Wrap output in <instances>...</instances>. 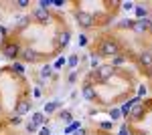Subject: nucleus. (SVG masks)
<instances>
[{"instance_id": "15", "label": "nucleus", "mask_w": 152, "mask_h": 135, "mask_svg": "<svg viewBox=\"0 0 152 135\" xmlns=\"http://www.w3.org/2000/svg\"><path fill=\"white\" fill-rule=\"evenodd\" d=\"M24 58H26V61H35L37 53H35V51H24Z\"/></svg>"}, {"instance_id": "12", "label": "nucleus", "mask_w": 152, "mask_h": 135, "mask_svg": "<svg viewBox=\"0 0 152 135\" xmlns=\"http://www.w3.org/2000/svg\"><path fill=\"white\" fill-rule=\"evenodd\" d=\"M61 121H65V123H73V119H71V113L69 111H63V113H61Z\"/></svg>"}, {"instance_id": "3", "label": "nucleus", "mask_w": 152, "mask_h": 135, "mask_svg": "<svg viewBox=\"0 0 152 135\" xmlns=\"http://www.w3.org/2000/svg\"><path fill=\"white\" fill-rule=\"evenodd\" d=\"M112 73H114V67H112V65H104V67H99V71H97V79L107 81L112 77Z\"/></svg>"}, {"instance_id": "23", "label": "nucleus", "mask_w": 152, "mask_h": 135, "mask_svg": "<svg viewBox=\"0 0 152 135\" xmlns=\"http://www.w3.org/2000/svg\"><path fill=\"white\" fill-rule=\"evenodd\" d=\"M110 115H112V119H118V117H120V111H118V109H112Z\"/></svg>"}, {"instance_id": "14", "label": "nucleus", "mask_w": 152, "mask_h": 135, "mask_svg": "<svg viewBox=\"0 0 152 135\" xmlns=\"http://www.w3.org/2000/svg\"><path fill=\"white\" fill-rule=\"evenodd\" d=\"M43 119H45V117H43V113H35V115H33V123H35V125L43 123Z\"/></svg>"}, {"instance_id": "25", "label": "nucleus", "mask_w": 152, "mask_h": 135, "mask_svg": "<svg viewBox=\"0 0 152 135\" xmlns=\"http://www.w3.org/2000/svg\"><path fill=\"white\" fill-rule=\"evenodd\" d=\"M122 6H124V10H130V8H134V4H132V2H124Z\"/></svg>"}, {"instance_id": "33", "label": "nucleus", "mask_w": 152, "mask_h": 135, "mask_svg": "<svg viewBox=\"0 0 152 135\" xmlns=\"http://www.w3.org/2000/svg\"><path fill=\"white\" fill-rule=\"evenodd\" d=\"M150 26H152V24H150Z\"/></svg>"}, {"instance_id": "31", "label": "nucleus", "mask_w": 152, "mask_h": 135, "mask_svg": "<svg viewBox=\"0 0 152 135\" xmlns=\"http://www.w3.org/2000/svg\"><path fill=\"white\" fill-rule=\"evenodd\" d=\"M120 135H128V129H126V127H122V129H120Z\"/></svg>"}, {"instance_id": "27", "label": "nucleus", "mask_w": 152, "mask_h": 135, "mask_svg": "<svg viewBox=\"0 0 152 135\" xmlns=\"http://www.w3.org/2000/svg\"><path fill=\"white\" fill-rule=\"evenodd\" d=\"M79 45H87V36H83V34H81V36H79Z\"/></svg>"}, {"instance_id": "7", "label": "nucleus", "mask_w": 152, "mask_h": 135, "mask_svg": "<svg viewBox=\"0 0 152 135\" xmlns=\"http://www.w3.org/2000/svg\"><path fill=\"white\" fill-rule=\"evenodd\" d=\"M132 28H134V30H138V32H142V30L150 28V20H148V18H144V20H140V22H134Z\"/></svg>"}, {"instance_id": "28", "label": "nucleus", "mask_w": 152, "mask_h": 135, "mask_svg": "<svg viewBox=\"0 0 152 135\" xmlns=\"http://www.w3.org/2000/svg\"><path fill=\"white\" fill-rule=\"evenodd\" d=\"M41 135H51V129H47V127H43V129H41Z\"/></svg>"}, {"instance_id": "20", "label": "nucleus", "mask_w": 152, "mask_h": 135, "mask_svg": "<svg viewBox=\"0 0 152 135\" xmlns=\"http://www.w3.org/2000/svg\"><path fill=\"white\" fill-rule=\"evenodd\" d=\"M120 26H124V28H132V26H134V22H132V20H122V22H120Z\"/></svg>"}, {"instance_id": "26", "label": "nucleus", "mask_w": 152, "mask_h": 135, "mask_svg": "<svg viewBox=\"0 0 152 135\" xmlns=\"http://www.w3.org/2000/svg\"><path fill=\"white\" fill-rule=\"evenodd\" d=\"M122 63H124V56H116L114 58V65H122Z\"/></svg>"}, {"instance_id": "11", "label": "nucleus", "mask_w": 152, "mask_h": 135, "mask_svg": "<svg viewBox=\"0 0 152 135\" xmlns=\"http://www.w3.org/2000/svg\"><path fill=\"white\" fill-rule=\"evenodd\" d=\"M69 38H71V34L67 32V30H65V32H61V34H59V45H61V46H67V45H69Z\"/></svg>"}, {"instance_id": "5", "label": "nucleus", "mask_w": 152, "mask_h": 135, "mask_svg": "<svg viewBox=\"0 0 152 135\" xmlns=\"http://www.w3.org/2000/svg\"><path fill=\"white\" fill-rule=\"evenodd\" d=\"M33 16H35L39 22H49V10H45V8H35Z\"/></svg>"}, {"instance_id": "4", "label": "nucleus", "mask_w": 152, "mask_h": 135, "mask_svg": "<svg viewBox=\"0 0 152 135\" xmlns=\"http://www.w3.org/2000/svg\"><path fill=\"white\" fill-rule=\"evenodd\" d=\"M142 113H144V105H140V101H136L132 105V109H130V117H134V119H140Z\"/></svg>"}, {"instance_id": "2", "label": "nucleus", "mask_w": 152, "mask_h": 135, "mask_svg": "<svg viewBox=\"0 0 152 135\" xmlns=\"http://www.w3.org/2000/svg\"><path fill=\"white\" fill-rule=\"evenodd\" d=\"M77 22L87 28V26H91V24H94V16H91L89 12H77Z\"/></svg>"}, {"instance_id": "16", "label": "nucleus", "mask_w": 152, "mask_h": 135, "mask_svg": "<svg viewBox=\"0 0 152 135\" xmlns=\"http://www.w3.org/2000/svg\"><path fill=\"white\" fill-rule=\"evenodd\" d=\"M55 109H57V103H47L45 105V113H53Z\"/></svg>"}, {"instance_id": "22", "label": "nucleus", "mask_w": 152, "mask_h": 135, "mask_svg": "<svg viewBox=\"0 0 152 135\" xmlns=\"http://www.w3.org/2000/svg\"><path fill=\"white\" fill-rule=\"evenodd\" d=\"M77 63H79V58H77L75 55H73V56H69V65H71V67H77Z\"/></svg>"}, {"instance_id": "30", "label": "nucleus", "mask_w": 152, "mask_h": 135, "mask_svg": "<svg viewBox=\"0 0 152 135\" xmlns=\"http://www.w3.org/2000/svg\"><path fill=\"white\" fill-rule=\"evenodd\" d=\"M26 129H28V131H35L37 125H35V123H28V125H26Z\"/></svg>"}, {"instance_id": "19", "label": "nucleus", "mask_w": 152, "mask_h": 135, "mask_svg": "<svg viewBox=\"0 0 152 135\" xmlns=\"http://www.w3.org/2000/svg\"><path fill=\"white\" fill-rule=\"evenodd\" d=\"M41 77H43V79H47V77H51V67H45V69H43Z\"/></svg>"}, {"instance_id": "8", "label": "nucleus", "mask_w": 152, "mask_h": 135, "mask_svg": "<svg viewBox=\"0 0 152 135\" xmlns=\"http://www.w3.org/2000/svg\"><path fill=\"white\" fill-rule=\"evenodd\" d=\"M31 111V103L28 101H20L18 103V109H16V115H24V113Z\"/></svg>"}, {"instance_id": "29", "label": "nucleus", "mask_w": 152, "mask_h": 135, "mask_svg": "<svg viewBox=\"0 0 152 135\" xmlns=\"http://www.w3.org/2000/svg\"><path fill=\"white\" fill-rule=\"evenodd\" d=\"M16 4H18V6H20V8H24V6H26V4H28V2H26V0H18V2H16Z\"/></svg>"}, {"instance_id": "10", "label": "nucleus", "mask_w": 152, "mask_h": 135, "mask_svg": "<svg viewBox=\"0 0 152 135\" xmlns=\"http://www.w3.org/2000/svg\"><path fill=\"white\" fill-rule=\"evenodd\" d=\"M81 93H83V97H85L87 101H91V99H94V97H95V91L91 89L89 85H87V87H83V89H81Z\"/></svg>"}, {"instance_id": "17", "label": "nucleus", "mask_w": 152, "mask_h": 135, "mask_svg": "<svg viewBox=\"0 0 152 135\" xmlns=\"http://www.w3.org/2000/svg\"><path fill=\"white\" fill-rule=\"evenodd\" d=\"M136 14H138L140 18H144V16H146V8H142V6H136Z\"/></svg>"}, {"instance_id": "1", "label": "nucleus", "mask_w": 152, "mask_h": 135, "mask_svg": "<svg viewBox=\"0 0 152 135\" xmlns=\"http://www.w3.org/2000/svg\"><path fill=\"white\" fill-rule=\"evenodd\" d=\"M102 53L107 56H114L118 53V45L114 43V40H105L104 45H102Z\"/></svg>"}, {"instance_id": "21", "label": "nucleus", "mask_w": 152, "mask_h": 135, "mask_svg": "<svg viewBox=\"0 0 152 135\" xmlns=\"http://www.w3.org/2000/svg\"><path fill=\"white\" fill-rule=\"evenodd\" d=\"M51 4H53V0H41V8H45V10H47Z\"/></svg>"}, {"instance_id": "13", "label": "nucleus", "mask_w": 152, "mask_h": 135, "mask_svg": "<svg viewBox=\"0 0 152 135\" xmlns=\"http://www.w3.org/2000/svg\"><path fill=\"white\" fill-rule=\"evenodd\" d=\"M26 22H28V18H26V16H16V24H18L20 28H24Z\"/></svg>"}, {"instance_id": "6", "label": "nucleus", "mask_w": 152, "mask_h": 135, "mask_svg": "<svg viewBox=\"0 0 152 135\" xmlns=\"http://www.w3.org/2000/svg\"><path fill=\"white\" fill-rule=\"evenodd\" d=\"M18 53H20V48L16 45H6L4 46V56H6V58H16Z\"/></svg>"}, {"instance_id": "32", "label": "nucleus", "mask_w": 152, "mask_h": 135, "mask_svg": "<svg viewBox=\"0 0 152 135\" xmlns=\"http://www.w3.org/2000/svg\"><path fill=\"white\" fill-rule=\"evenodd\" d=\"M75 135H85V131H83V129H77V131H75Z\"/></svg>"}, {"instance_id": "9", "label": "nucleus", "mask_w": 152, "mask_h": 135, "mask_svg": "<svg viewBox=\"0 0 152 135\" xmlns=\"http://www.w3.org/2000/svg\"><path fill=\"white\" fill-rule=\"evenodd\" d=\"M140 63L144 65V67L152 69V55H150V53H142V55H140Z\"/></svg>"}, {"instance_id": "18", "label": "nucleus", "mask_w": 152, "mask_h": 135, "mask_svg": "<svg viewBox=\"0 0 152 135\" xmlns=\"http://www.w3.org/2000/svg\"><path fill=\"white\" fill-rule=\"evenodd\" d=\"M10 123H12V125H20V123H23V119H20V115H14V117L10 119Z\"/></svg>"}, {"instance_id": "24", "label": "nucleus", "mask_w": 152, "mask_h": 135, "mask_svg": "<svg viewBox=\"0 0 152 135\" xmlns=\"http://www.w3.org/2000/svg\"><path fill=\"white\" fill-rule=\"evenodd\" d=\"M102 127H104V129H112V123H110V121H102Z\"/></svg>"}]
</instances>
